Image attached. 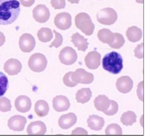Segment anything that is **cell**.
Here are the masks:
<instances>
[{"label":"cell","instance_id":"1","mask_svg":"<svg viewBox=\"0 0 150 140\" xmlns=\"http://www.w3.org/2000/svg\"><path fill=\"white\" fill-rule=\"evenodd\" d=\"M20 13L18 0H0V25H8L15 22Z\"/></svg>","mask_w":150,"mask_h":140},{"label":"cell","instance_id":"2","mask_svg":"<svg viewBox=\"0 0 150 140\" xmlns=\"http://www.w3.org/2000/svg\"><path fill=\"white\" fill-rule=\"evenodd\" d=\"M102 65L103 68L110 73L119 74L123 69L122 57L116 52H111L104 57Z\"/></svg>","mask_w":150,"mask_h":140},{"label":"cell","instance_id":"3","mask_svg":"<svg viewBox=\"0 0 150 140\" xmlns=\"http://www.w3.org/2000/svg\"><path fill=\"white\" fill-rule=\"evenodd\" d=\"M75 25L86 35H91L95 30V25L91 18L85 13H79L75 16Z\"/></svg>","mask_w":150,"mask_h":140},{"label":"cell","instance_id":"4","mask_svg":"<svg viewBox=\"0 0 150 140\" xmlns=\"http://www.w3.org/2000/svg\"><path fill=\"white\" fill-rule=\"evenodd\" d=\"M47 59L44 54L36 53L32 54L28 60V66L31 70L40 73L46 68L47 66Z\"/></svg>","mask_w":150,"mask_h":140},{"label":"cell","instance_id":"5","mask_svg":"<svg viewBox=\"0 0 150 140\" xmlns=\"http://www.w3.org/2000/svg\"><path fill=\"white\" fill-rule=\"evenodd\" d=\"M97 18L99 23L105 25H111L117 20V14L112 8H104L98 12Z\"/></svg>","mask_w":150,"mask_h":140},{"label":"cell","instance_id":"6","mask_svg":"<svg viewBox=\"0 0 150 140\" xmlns=\"http://www.w3.org/2000/svg\"><path fill=\"white\" fill-rule=\"evenodd\" d=\"M77 58V54L71 47H65L59 52V60L65 65L73 64L76 62Z\"/></svg>","mask_w":150,"mask_h":140},{"label":"cell","instance_id":"7","mask_svg":"<svg viewBox=\"0 0 150 140\" xmlns=\"http://www.w3.org/2000/svg\"><path fill=\"white\" fill-rule=\"evenodd\" d=\"M71 78L75 83L83 84H90L94 80L93 75L88 73L85 69L79 68L75 70L71 75Z\"/></svg>","mask_w":150,"mask_h":140},{"label":"cell","instance_id":"8","mask_svg":"<svg viewBox=\"0 0 150 140\" xmlns=\"http://www.w3.org/2000/svg\"><path fill=\"white\" fill-rule=\"evenodd\" d=\"M19 47L23 52L28 53L33 50L36 45V40L34 37L29 33H24L19 39Z\"/></svg>","mask_w":150,"mask_h":140},{"label":"cell","instance_id":"9","mask_svg":"<svg viewBox=\"0 0 150 140\" xmlns=\"http://www.w3.org/2000/svg\"><path fill=\"white\" fill-rule=\"evenodd\" d=\"M50 12L49 9L43 4L37 6L33 10V16L37 22L45 23L50 18Z\"/></svg>","mask_w":150,"mask_h":140},{"label":"cell","instance_id":"10","mask_svg":"<svg viewBox=\"0 0 150 140\" xmlns=\"http://www.w3.org/2000/svg\"><path fill=\"white\" fill-rule=\"evenodd\" d=\"M54 23L56 26L60 30H66L71 26V16L66 12L59 13L56 16Z\"/></svg>","mask_w":150,"mask_h":140},{"label":"cell","instance_id":"11","mask_svg":"<svg viewBox=\"0 0 150 140\" xmlns=\"http://www.w3.org/2000/svg\"><path fill=\"white\" fill-rule=\"evenodd\" d=\"M27 122L26 118L20 115L12 116L8 121V127L11 130L15 132H21Z\"/></svg>","mask_w":150,"mask_h":140},{"label":"cell","instance_id":"12","mask_svg":"<svg viewBox=\"0 0 150 140\" xmlns=\"http://www.w3.org/2000/svg\"><path fill=\"white\" fill-rule=\"evenodd\" d=\"M101 55L96 51H92L88 53L85 58V64L90 69H96L100 64Z\"/></svg>","mask_w":150,"mask_h":140},{"label":"cell","instance_id":"13","mask_svg":"<svg viewBox=\"0 0 150 140\" xmlns=\"http://www.w3.org/2000/svg\"><path fill=\"white\" fill-rule=\"evenodd\" d=\"M116 86L120 92L127 93L132 90L133 81L130 77L128 76H123L118 78L116 81Z\"/></svg>","mask_w":150,"mask_h":140},{"label":"cell","instance_id":"14","mask_svg":"<svg viewBox=\"0 0 150 140\" xmlns=\"http://www.w3.org/2000/svg\"><path fill=\"white\" fill-rule=\"evenodd\" d=\"M4 70L8 75L13 76L19 74L22 69L20 61L16 59H11L4 63Z\"/></svg>","mask_w":150,"mask_h":140},{"label":"cell","instance_id":"15","mask_svg":"<svg viewBox=\"0 0 150 140\" xmlns=\"http://www.w3.org/2000/svg\"><path fill=\"white\" fill-rule=\"evenodd\" d=\"M47 132V127L43 122L36 121L28 125L27 132L28 135H44Z\"/></svg>","mask_w":150,"mask_h":140},{"label":"cell","instance_id":"16","mask_svg":"<svg viewBox=\"0 0 150 140\" xmlns=\"http://www.w3.org/2000/svg\"><path fill=\"white\" fill-rule=\"evenodd\" d=\"M52 106L57 112H63L68 110L70 107V103L67 98L63 95H58L52 100Z\"/></svg>","mask_w":150,"mask_h":140},{"label":"cell","instance_id":"17","mask_svg":"<svg viewBox=\"0 0 150 140\" xmlns=\"http://www.w3.org/2000/svg\"><path fill=\"white\" fill-rule=\"evenodd\" d=\"M31 99L25 95H20L16 99L15 106L19 112L25 113L30 111L31 108Z\"/></svg>","mask_w":150,"mask_h":140},{"label":"cell","instance_id":"18","mask_svg":"<svg viewBox=\"0 0 150 140\" xmlns=\"http://www.w3.org/2000/svg\"><path fill=\"white\" fill-rule=\"evenodd\" d=\"M77 117L74 113H67L61 116L59 119V125L61 128L68 129L76 123Z\"/></svg>","mask_w":150,"mask_h":140},{"label":"cell","instance_id":"19","mask_svg":"<svg viewBox=\"0 0 150 140\" xmlns=\"http://www.w3.org/2000/svg\"><path fill=\"white\" fill-rule=\"evenodd\" d=\"M88 127L95 131L102 130L104 125V120L102 117L97 115H91L87 119Z\"/></svg>","mask_w":150,"mask_h":140},{"label":"cell","instance_id":"20","mask_svg":"<svg viewBox=\"0 0 150 140\" xmlns=\"http://www.w3.org/2000/svg\"><path fill=\"white\" fill-rule=\"evenodd\" d=\"M71 41L76 47L78 50L85 51L88 48V43L87 39H85L83 35H80L79 33H75L71 37Z\"/></svg>","mask_w":150,"mask_h":140},{"label":"cell","instance_id":"21","mask_svg":"<svg viewBox=\"0 0 150 140\" xmlns=\"http://www.w3.org/2000/svg\"><path fill=\"white\" fill-rule=\"evenodd\" d=\"M95 107L98 111L104 112L109 108L110 104V100L104 95H100L94 100Z\"/></svg>","mask_w":150,"mask_h":140},{"label":"cell","instance_id":"22","mask_svg":"<svg viewBox=\"0 0 150 140\" xmlns=\"http://www.w3.org/2000/svg\"><path fill=\"white\" fill-rule=\"evenodd\" d=\"M126 35L128 39L131 42H137L142 38V31L137 26H132L127 30Z\"/></svg>","mask_w":150,"mask_h":140},{"label":"cell","instance_id":"23","mask_svg":"<svg viewBox=\"0 0 150 140\" xmlns=\"http://www.w3.org/2000/svg\"><path fill=\"white\" fill-rule=\"evenodd\" d=\"M97 35L99 39L102 43L108 44L109 45L113 43L115 38V33L111 32L110 30L107 28L102 29L99 31Z\"/></svg>","mask_w":150,"mask_h":140},{"label":"cell","instance_id":"24","mask_svg":"<svg viewBox=\"0 0 150 140\" xmlns=\"http://www.w3.org/2000/svg\"><path fill=\"white\" fill-rule=\"evenodd\" d=\"M35 111L40 117L47 116L49 111V106L47 102L43 100L37 101L35 105Z\"/></svg>","mask_w":150,"mask_h":140},{"label":"cell","instance_id":"25","mask_svg":"<svg viewBox=\"0 0 150 140\" xmlns=\"http://www.w3.org/2000/svg\"><path fill=\"white\" fill-rule=\"evenodd\" d=\"M75 96L78 103L85 104L90 100L92 97V92L89 88H82L77 92Z\"/></svg>","mask_w":150,"mask_h":140},{"label":"cell","instance_id":"26","mask_svg":"<svg viewBox=\"0 0 150 140\" xmlns=\"http://www.w3.org/2000/svg\"><path fill=\"white\" fill-rule=\"evenodd\" d=\"M37 36L40 42L46 43L52 40L53 38V34L51 29L49 28H42L38 32Z\"/></svg>","mask_w":150,"mask_h":140},{"label":"cell","instance_id":"27","mask_svg":"<svg viewBox=\"0 0 150 140\" xmlns=\"http://www.w3.org/2000/svg\"><path fill=\"white\" fill-rule=\"evenodd\" d=\"M137 121V116L134 112L128 111L123 114L121 118V122L126 126L132 125Z\"/></svg>","mask_w":150,"mask_h":140},{"label":"cell","instance_id":"28","mask_svg":"<svg viewBox=\"0 0 150 140\" xmlns=\"http://www.w3.org/2000/svg\"><path fill=\"white\" fill-rule=\"evenodd\" d=\"M122 129L117 124H111L105 129L106 135H122Z\"/></svg>","mask_w":150,"mask_h":140},{"label":"cell","instance_id":"29","mask_svg":"<svg viewBox=\"0 0 150 140\" xmlns=\"http://www.w3.org/2000/svg\"><path fill=\"white\" fill-rule=\"evenodd\" d=\"M8 87V78L5 74L0 72V97L3 96L6 93Z\"/></svg>","mask_w":150,"mask_h":140},{"label":"cell","instance_id":"30","mask_svg":"<svg viewBox=\"0 0 150 140\" xmlns=\"http://www.w3.org/2000/svg\"><path fill=\"white\" fill-rule=\"evenodd\" d=\"M114 40L113 43L109 45V46L113 49H119L121 48L124 45L125 40L123 37V35L119 33H115Z\"/></svg>","mask_w":150,"mask_h":140},{"label":"cell","instance_id":"31","mask_svg":"<svg viewBox=\"0 0 150 140\" xmlns=\"http://www.w3.org/2000/svg\"><path fill=\"white\" fill-rule=\"evenodd\" d=\"M12 105L11 100L7 98H0V111L6 112L11 111Z\"/></svg>","mask_w":150,"mask_h":140},{"label":"cell","instance_id":"32","mask_svg":"<svg viewBox=\"0 0 150 140\" xmlns=\"http://www.w3.org/2000/svg\"><path fill=\"white\" fill-rule=\"evenodd\" d=\"M119 110V105L114 100H110V104L109 108L103 112L108 116H113L117 113Z\"/></svg>","mask_w":150,"mask_h":140},{"label":"cell","instance_id":"33","mask_svg":"<svg viewBox=\"0 0 150 140\" xmlns=\"http://www.w3.org/2000/svg\"><path fill=\"white\" fill-rule=\"evenodd\" d=\"M73 73V71L68 72L64 76L63 78V83L66 86L69 87H73L77 85V83L73 80L71 78V75Z\"/></svg>","mask_w":150,"mask_h":140},{"label":"cell","instance_id":"34","mask_svg":"<svg viewBox=\"0 0 150 140\" xmlns=\"http://www.w3.org/2000/svg\"><path fill=\"white\" fill-rule=\"evenodd\" d=\"M54 33L55 34V39L52 42L49 47H54L56 48H58L63 43V37L60 33L56 31L55 30H54Z\"/></svg>","mask_w":150,"mask_h":140},{"label":"cell","instance_id":"35","mask_svg":"<svg viewBox=\"0 0 150 140\" xmlns=\"http://www.w3.org/2000/svg\"><path fill=\"white\" fill-rule=\"evenodd\" d=\"M51 4L52 7L55 9H63L66 6L65 0H52Z\"/></svg>","mask_w":150,"mask_h":140},{"label":"cell","instance_id":"36","mask_svg":"<svg viewBox=\"0 0 150 140\" xmlns=\"http://www.w3.org/2000/svg\"><path fill=\"white\" fill-rule=\"evenodd\" d=\"M135 56L138 59L144 58V44L141 43L138 45L134 50Z\"/></svg>","mask_w":150,"mask_h":140},{"label":"cell","instance_id":"37","mask_svg":"<svg viewBox=\"0 0 150 140\" xmlns=\"http://www.w3.org/2000/svg\"><path fill=\"white\" fill-rule=\"evenodd\" d=\"M137 95L141 101H144V81L140 82L138 85Z\"/></svg>","mask_w":150,"mask_h":140},{"label":"cell","instance_id":"38","mask_svg":"<svg viewBox=\"0 0 150 140\" xmlns=\"http://www.w3.org/2000/svg\"><path fill=\"white\" fill-rule=\"evenodd\" d=\"M87 135L88 132L84 129L81 128H77L75 129L72 132L71 135Z\"/></svg>","mask_w":150,"mask_h":140},{"label":"cell","instance_id":"39","mask_svg":"<svg viewBox=\"0 0 150 140\" xmlns=\"http://www.w3.org/2000/svg\"><path fill=\"white\" fill-rule=\"evenodd\" d=\"M21 4L24 7H30L34 4L35 0H19Z\"/></svg>","mask_w":150,"mask_h":140},{"label":"cell","instance_id":"40","mask_svg":"<svg viewBox=\"0 0 150 140\" xmlns=\"http://www.w3.org/2000/svg\"><path fill=\"white\" fill-rule=\"evenodd\" d=\"M6 41V37L4 34L0 32V47L2 46L4 44V42Z\"/></svg>","mask_w":150,"mask_h":140},{"label":"cell","instance_id":"41","mask_svg":"<svg viewBox=\"0 0 150 140\" xmlns=\"http://www.w3.org/2000/svg\"><path fill=\"white\" fill-rule=\"evenodd\" d=\"M67 1L70 3L73 4H78L80 0H67Z\"/></svg>","mask_w":150,"mask_h":140},{"label":"cell","instance_id":"42","mask_svg":"<svg viewBox=\"0 0 150 140\" xmlns=\"http://www.w3.org/2000/svg\"><path fill=\"white\" fill-rule=\"evenodd\" d=\"M135 1L137 3H139V4H143L144 3V0H135Z\"/></svg>","mask_w":150,"mask_h":140}]
</instances>
